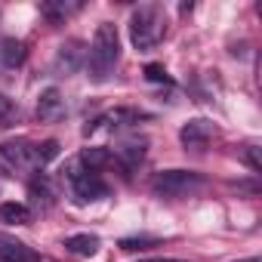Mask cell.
Returning <instances> with one entry per match:
<instances>
[{"instance_id":"cell-3","label":"cell","mask_w":262,"mask_h":262,"mask_svg":"<svg viewBox=\"0 0 262 262\" xmlns=\"http://www.w3.org/2000/svg\"><path fill=\"white\" fill-rule=\"evenodd\" d=\"M164 34H167V19L158 4H142L139 10H133V16H129V40L139 53L155 50L164 40Z\"/></svg>"},{"instance_id":"cell-23","label":"cell","mask_w":262,"mask_h":262,"mask_svg":"<svg viewBox=\"0 0 262 262\" xmlns=\"http://www.w3.org/2000/svg\"><path fill=\"white\" fill-rule=\"evenodd\" d=\"M241 262H262L259 256H250V259H241Z\"/></svg>"},{"instance_id":"cell-15","label":"cell","mask_w":262,"mask_h":262,"mask_svg":"<svg viewBox=\"0 0 262 262\" xmlns=\"http://www.w3.org/2000/svg\"><path fill=\"white\" fill-rule=\"evenodd\" d=\"M65 250L68 253H74V256H96L99 253V237L96 234H71V237H65Z\"/></svg>"},{"instance_id":"cell-6","label":"cell","mask_w":262,"mask_h":262,"mask_svg":"<svg viewBox=\"0 0 262 262\" xmlns=\"http://www.w3.org/2000/svg\"><path fill=\"white\" fill-rule=\"evenodd\" d=\"M145 151H148V139H145V136H123V139L114 145L111 158H114V164L129 176L133 170H139V167H142Z\"/></svg>"},{"instance_id":"cell-21","label":"cell","mask_w":262,"mask_h":262,"mask_svg":"<svg viewBox=\"0 0 262 262\" xmlns=\"http://www.w3.org/2000/svg\"><path fill=\"white\" fill-rule=\"evenodd\" d=\"M145 77H148L151 83H170V77H167L164 65H145Z\"/></svg>"},{"instance_id":"cell-12","label":"cell","mask_w":262,"mask_h":262,"mask_svg":"<svg viewBox=\"0 0 262 262\" xmlns=\"http://www.w3.org/2000/svg\"><path fill=\"white\" fill-rule=\"evenodd\" d=\"M80 10H83L80 0H47V4H40V16L50 19V22H56V25H62L65 19H71Z\"/></svg>"},{"instance_id":"cell-13","label":"cell","mask_w":262,"mask_h":262,"mask_svg":"<svg viewBox=\"0 0 262 262\" xmlns=\"http://www.w3.org/2000/svg\"><path fill=\"white\" fill-rule=\"evenodd\" d=\"M25 43L16 40V37H7V40H0V62H4V68H19L25 62Z\"/></svg>"},{"instance_id":"cell-1","label":"cell","mask_w":262,"mask_h":262,"mask_svg":"<svg viewBox=\"0 0 262 262\" xmlns=\"http://www.w3.org/2000/svg\"><path fill=\"white\" fill-rule=\"evenodd\" d=\"M120 65V34L111 22H102L86 47V71L93 83H105Z\"/></svg>"},{"instance_id":"cell-20","label":"cell","mask_w":262,"mask_h":262,"mask_svg":"<svg viewBox=\"0 0 262 262\" xmlns=\"http://www.w3.org/2000/svg\"><path fill=\"white\" fill-rule=\"evenodd\" d=\"M148 244H158V237H126L120 241V250H145Z\"/></svg>"},{"instance_id":"cell-8","label":"cell","mask_w":262,"mask_h":262,"mask_svg":"<svg viewBox=\"0 0 262 262\" xmlns=\"http://www.w3.org/2000/svg\"><path fill=\"white\" fill-rule=\"evenodd\" d=\"M213 136H216V126H213V120H204V117H194V120L182 123V129H179V142L191 151H204L213 142Z\"/></svg>"},{"instance_id":"cell-14","label":"cell","mask_w":262,"mask_h":262,"mask_svg":"<svg viewBox=\"0 0 262 262\" xmlns=\"http://www.w3.org/2000/svg\"><path fill=\"white\" fill-rule=\"evenodd\" d=\"M31 219H34V213H31L28 204H16V201L0 204V222H7V225H28Z\"/></svg>"},{"instance_id":"cell-9","label":"cell","mask_w":262,"mask_h":262,"mask_svg":"<svg viewBox=\"0 0 262 262\" xmlns=\"http://www.w3.org/2000/svg\"><path fill=\"white\" fill-rule=\"evenodd\" d=\"M0 262H53V259L37 253L25 241H16L13 234H0Z\"/></svg>"},{"instance_id":"cell-10","label":"cell","mask_w":262,"mask_h":262,"mask_svg":"<svg viewBox=\"0 0 262 262\" xmlns=\"http://www.w3.org/2000/svg\"><path fill=\"white\" fill-rule=\"evenodd\" d=\"M86 62V50H83V43L80 40H65L62 47H59V53H56V71H62V74H74L80 65Z\"/></svg>"},{"instance_id":"cell-17","label":"cell","mask_w":262,"mask_h":262,"mask_svg":"<svg viewBox=\"0 0 262 262\" xmlns=\"http://www.w3.org/2000/svg\"><path fill=\"white\" fill-rule=\"evenodd\" d=\"M19 117H22V108H19V102L0 93V129H10V126H16V123H19Z\"/></svg>"},{"instance_id":"cell-18","label":"cell","mask_w":262,"mask_h":262,"mask_svg":"<svg viewBox=\"0 0 262 262\" xmlns=\"http://www.w3.org/2000/svg\"><path fill=\"white\" fill-rule=\"evenodd\" d=\"M77 158H80L90 170H96V173H99L102 167H111V164H114V158H111V151H108V148H83Z\"/></svg>"},{"instance_id":"cell-11","label":"cell","mask_w":262,"mask_h":262,"mask_svg":"<svg viewBox=\"0 0 262 262\" xmlns=\"http://www.w3.org/2000/svg\"><path fill=\"white\" fill-rule=\"evenodd\" d=\"M65 114V99L56 86H47L40 96H37V120L40 123H56L59 117Z\"/></svg>"},{"instance_id":"cell-7","label":"cell","mask_w":262,"mask_h":262,"mask_svg":"<svg viewBox=\"0 0 262 262\" xmlns=\"http://www.w3.org/2000/svg\"><path fill=\"white\" fill-rule=\"evenodd\" d=\"M139 120H145V114L142 111H136V108H114V111H105L102 117H96L93 123H86L83 126V136H90V133H96V129H126V126H133V123H139Z\"/></svg>"},{"instance_id":"cell-2","label":"cell","mask_w":262,"mask_h":262,"mask_svg":"<svg viewBox=\"0 0 262 262\" xmlns=\"http://www.w3.org/2000/svg\"><path fill=\"white\" fill-rule=\"evenodd\" d=\"M62 185H65V191H68V198L74 204H93V201H99V198L108 194V182L102 179V173L90 170L80 158L65 161V167H62Z\"/></svg>"},{"instance_id":"cell-4","label":"cell","mask_w":262,"mask_h":262,"mask_svg":"<svg viewBox=\"0 0 262 262\" xmlns=\"http://www.w3.org/2000/svg\"><path fill=\"white\" fill-rule=\"evenodd\" d=\"M207 185V179L194 170H161L151 179V191L158 198H191Z\"/></svg>"},{"instance_id":"cell-5","label":"cell","mask_w":262,"mask_h":262,"mask_svg":"<svg viewBox=\"0 0 262 262\" xmlns=\"http://www.w3.org/2000/svg\"><path fill=\"white\" fill-rule=\"evenodd\" d=\"M0 158H4L7 167L16 170V173H37V170H43L40 155H37V142H28V139L4 142L0 145Z\"/></svg>"},{"instance_id":"cell-22","label":"cell","mask_w":262,"mask_h":262,"mask_svg":"<svg viewBox=\"0 0 262 262\" xmlns=\"http://www.w3.org/2000/svg\"><path fill=\"white\" fill-rule=\"evenodd\" d=\"M142 262H185V259H142Z\"/></svg>"},{"instance_id":"cell-16","label":"cell","mask_w":262,"mask_h":262,"mask_svg":"<svg viewBox=\"0 0 262 262\" xmlns=\"http://www.w3.org/2000/svg\"><path fill=\"white\" fill-rule=\"evenodd\" d=\"M28 191H31V201L37 204V207H50L53 204V185H50V179L43 176V173H37L34 179H31V185H28Z\"/></svg>"},{"instance_id":"cell-19","label":"cell","mask_w":262,"mask_h":262,"mask_svg":"<svg viewBox=\"0 0 262 262\" xmlns=\"http://www.w3.org/2000/svg\"><path fill=\"white\" fill-rule=\"evenodd\" d=\"M241 158H244V164L253 170V173H262V161H259V145H247L244 151H241Z\"/></svg>"}]
</instances>
